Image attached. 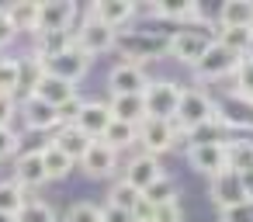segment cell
<instances>
[{
    "mask_svg": "<svg viewBox=\"0 0 253 222\" xmlns=\"http://www.w3.org/2000/svg\"><path fill=\"white\" fill-rule=\"evenodd\" d=\"M218 118V104L208 97V94H201V90H184V97H180V108H177V115H173V125H177V132H194L198 125H208V122H215Z\"/></svg>",
    "mask_w": 253,
    "mask_h": 222,
    "instance_id": "1",
    "label": "cell"
},
{
    "mask_svg": "<svg viewBox=\"0 0 253 222\" xmlns=\"http://www.w3.org/2000/svg\"><path fill=\"white\" fill-rule=\"evenodd\" d=\"M180 97H184V87H177L173 80H153V84L142 90L146 118L173 122V115H177V108H180Z\"/></svg>",
    "mask_w": 253,
    "mask_h": 222,
    "instance_id": "2",
    "label": "cell"
},
{
    "mask_svg": "<svg viewBox=\"0 0 253 222\" xmlns=\"http://www.w3.org/2000/svg\"><path fill=\"white\" fill-rule=\"evenodd\" d=\"M73 45H77L80 52H87V56H101V52H111V49L118 45V32L87 14V18L80 21V28L73 32Z\"/></svg>",
    "mask_w": 253,
    "mask_h": 222,
    "instance_id": "3",
    "label": "cell"
},
{
    "mask_svg": "<svg viewBox=\"0 0 253 222\" xmlns=\"http://www.w3.org/2000/svg\"><path fill=\"white\" fill-rule=\"evenodd\" d=\"M215 39L211 35H205V32H194V28H180V32H173L170 39H167V49H170V56L177 59V63H187V66H194L205 52H208V45H211Z\"/></svg>",
    "mask_w": 253,
    "mask_h": 222,
    "instance_id": "4",
    "label": "cell"
},
{
    "mask_svg": "<svg viewBox=\"0 0 253 222\" xmlns=\"http://www.w3.org/2000/svg\"><path fill=\"white\" fill-rule=\"evenodd\" d=\"M87 70H90V56L80 52L77 45H70L66 52H59V56H52V59H42V73L59 77V80H66V84H73V87H77V80H84Z\"/></svg>",
    "mask_w": 253,
    "mask_h": 222,
    "instance_id": "5",
    "label": "cell"
},
{
    "mask_svg": "<svg viewBox=\"0 0 253 222\" xmlns=\"http://www.w3.org/2000/svg\"><path fill=\"white\" fill-rule=\"evenodd\" d=\"M177 135H180L177 125H173V122H163V118H146V122L139 125V142L146 146L149 156H160V153L173 149Z\"/></svg>",
    "mask_w": 253,
    "mask_h": 222,
    "instance_id": "6",
    "label": "cell"
},
{
    "mask_svg": "<svg viewBox=\"0 0 253 222\" xmlns=\"http://www.w3.org/2000/svg\"><path fill=\"white\" fill-rule=\"evenodd\" d=\"M208 194L215 201V208H232L239 201H246V191H243V177L236 170H222L215 177H208Z\"/></svg>",
    "mask_w": 253,
    "mask_h": 222,
    "instance_id": "7",
    "label": "cell"
},
{
    "mask_svg": "<svg viewBox=\"0 0 253 222\" xmlns=\"http://www.w3.org/2000/svg\"><path fill=\"white\" fill-rule=\"evenodd\" d=\"M236 66H239V56H232L229 49H222L218 42H211L208 52L194 63V73H198L201 80H218V77L236 73Z\"/></svg>",
    "mask_w": 253,
    "mask_h": 222,
    "instance_id": "8",
    "label": "cell"
},
{
    "mask_svg": "<svg viewBox=\"0 0 253 222\" xmlns=\"http://www.w3.org/2000/svg\"><path fill=\"white\" fill-rule=\"evenodd\" d=\"M108 87H111V94H142L149 87V77L135 59H125L108 73Z\"/></svg>",
    "mask_w": 253,
    "mask_h": 222,
    "instance_id": "9",
    "label": "cell"
},
{
    "mask_svg": "<svg viewBox=\"0 0 253 222\" xmlns=\"http://www.w3.org/2000/svg\"><path fill=\"white\" fill-rule=\"evenodd\" d=\"M115 118H111V108H108V101H84V108H80V115L73 118V125L94 142V139H101L104 132H108V125H111Z\"/></svg>",
    "mask_w": 253,
    "mask_h": 222,
    "instance_id": "10",
    "label": "cell"
},
{
    "mask_svg": "<svg viewBox=\"0 0 253 222\" xmlns=\"http://www.w3.org/2000/svg\"><path fill=\"white\" fill-rule=\"evenodd\" d=\"M73 21H77V4H66V0L39 4V32H70Z\"/></svg>",
    "mask_w": 253,
    "mask_h": 222,
    "instance_id": "11",
    "label": "cell"
},
{
    "mask_svg": "<svg viewBox=\"0 0 253 222\" xmlns=\"http://www.w3.org/2000/svg\"><path fill=\"white\" fill-rule=\"evenodd\" d=\"M160 177H163L160 156H149V153H142V156L128 160V167H125V184H128V187H135L139 194H142L149 184H156Z\"/></svg>",
    "mask_w": 253,
    "mask_h": 222,
    "instance_id": "12",
    "label": "cell"
},
{
    "mask_svg": "<svg viewBox=\"0 0 253 222\" xmlns=\"http://www.w3.org/2000/svg\"><path fill=\"white\" fill-rule=\"evenodd\" d=\"M80 167H84L87 177H108V174L118 167V153H115L108 142L94 139V142L87 146V153L80 156Z\"/></svg>",
    "mask_w": 253,
    "mask_h": 222,
    "instance_id": "13",
    "label": "cell"
},
{
    "mask_svg": "<svg viewBox=\"0 0 253 222\" xmlns=\"http://www.w3.org/2000/svg\"><path fill=\"white\" fill-rule=\"evenodd\" d=\"M187 163L205 174V177H215L225 170V142H208V146H191L187 149Z\"/></svg>",
    "mask_w": 253,
    "mask_h": 222,
    "instance_id": "14",
    "label": "cell"
},
{
    "mask_svg": "<svg viewBox=\"0 0 253 222\" xmlns=\"http://www.w3.org/2000/svg\"><path fill=\"white\" fill-rule=\"evenodd\" d=\"M32 97H39V101H45V104L59 108V104H66L70 97H77V87H73V84H66V80H59V77L42 73V77L35 80V87H32Z\"/></svg>",
    "mask_w": 253,
    "mask_h": 222,
    "instance_id": "15",
    "label": "cell"
},
{
    "mask_svg": "<svg viewBox=\"0 0 253 222\" xmlns=\"http://www.w3.org/2000/svg\"><path fill=\"white\" fill-rule=\"evenodd\" d=\"M49 174L42 167V149H32V153H21L18 163H14V184L18 187H39L45 184Z\"/></svg>",
    "mask_w": 253,
    "mask_h": 222,
    "instance_id": "16",
    "label": "cell"
},
{
    "mask_svg": "<svg viewBox=\"0 0 253 222\" xmlns=\"http://www.w3.org/2000/svg\"><path fill=\"white\" fill-rule=\"evenodd\" d=\"M21 115H25L28 129H35V132H49V129L63 125V122H59V111H56L52 104H45V101L32 97V94L25 97V104H21Z\"/></svg>",
    "mask_w": 253,
    "mask_h": 222,
    "instance_id": "17",
    "label": "cell"
},
{
    "mask_svg": "<svg viewBox=\"0 0 253 222\" xmlns=\"http://www.w3.org/2000/svg\"><path fill=\"white\" fill-rule=\"evenodd\" d=\"M90 18H97L108 28H122L135 18V4H128V0H101V4L90 7Z\"/></svg>",
    "mask_w": 253,
    "mask_h": 222,
    "instance_id": "18",
    "label": "cell"
},
{
    "mask_svg": "<svg viewBox=\"0 0 253 222\" xmlns=\"http://www.w3.org/2000/svg\"><path fill=\"white\" fill-rule=\"evenodd\" d=\"M108 108H111V118H118V122H128V125H142L146 122L142 94H111Z\"/></svg>",
    "mask_w": 253,
    "mask_h": 222,
    "instance_id": "19",
    "label": "cell"
},
{
    "mask_svg": "<svg viewBox=\"0 0 253 222\" xmlns=\"http://www.w3.org/2000/svg\"><path fill=\"white\" fill-rule=\"evenodd\" d=\"M153 14L160 18V21H194V18H201V7L194 4V0H156L153 4Z\"/></svg>",
    "mask_w": 253,
    "mask_h": 222,
    "instance_id": "20",
    "label": "cell"
},
{
    "mask_svg": "<svg viewBox=\"0 0 253 222\" xmlns=\"http://www.w3.org/2000/svg\"><path fill=\"white\" fill-rule=\"evenodd\" d=\"M52 146H56V149H63L73 163H80V156H84V153H87V146H90V139H87L77 125H63V129L52 135Z\"/></svg>",
    "mask_w": 253,
    "mask_h": 222,
    "instance_id": "21",
    "label": "cell"
},
{
    "mask_svg": "<svg viewBox=\"0 0 253 222\" xmlns=\"http://www.w3.org/2000/svg\"><path fill=\"white\" fill-rule=\"evenodd\" d=\"M218 25L222 28H250L253 25V4L250 0H225L218 11Z\"/></svg>",
    "mask_w": 253,
    "mask_h": 222,
    "instance_id": "22",
    "label": "cell"
},
{
    "mask_svg": "<svg viewBox=\"0 0 253 222\" xmlns=\"http://www.w3.org/2000/svg\"><path fill=\"white\" fill-rule=\"evenodd\" d=\"M101 142H108L115 153H122L125 146H135V142H139V125H128V122H118V118H115V122L108 125V132L101 135Z\"/></svg>",
    "mask_w": 253,
    "mask_h": 222,
    "instance_id": "23",
    "label": "cell"
},
{
    "mask_svg": "<svg viewBox=\"0 0 253 222\" xmlns=\"http://www.w3.org/2000/svg\"><path fill=\"white\" fill-rule=\"evenodd\" d=\"M225 170H236V174L253 170V142H243V139L225 142Z\"/></svg>",
    "mask_w": 253,
    "mask_h": 222,
    "instance_id": "24",
    "label": "cell"
},
{
    "mask_svg": "<svg viewBox=\"0 0 253 222\" xmlns=\"http://www.w3.org/2000/svg\"><path fill=\"white\" fill-rule=\"evenodd\" d=\"M42 167H45V174H49V180H59V177H66L77 163L63 153V149H56L52 142H45L42 146Z\"/></svg>",
    "mask_w": 253,
    "mask_h": 222,
    "instance_id": "25",
    "label": "cell"
},
{
    "mask_svg": "<svg viewBox=\"0 0 253 222\" xmlns=\"http://www.w3.org/2000/svg\"><path fill=\"white\" fill-rule=\"evenodd\" d=\"M7 18H11L14 32H39V4H32V0L11 4L7 7Z\"/></svg>",
    "mask_w": 253,
    "mask_h": 222,
    "instance_id": "26",
    "label": "cell"
},
{
    "mask_svg": "<svg viewBox=\"0 0 253 222\" xmlns=\"http://www.w3.org/2000/svg\"><path fill=\"white\" fill-rule=\"evenodd\" d=\"M25 87V63L21 59H0V94H18Z\"/></svg>",
    "mask_w": 253,
    "mask_h": 222,
    "instance_id": "27",
    "label": "cell"
},
{
    "mask_svg": "<svg viewBox=\"0 0 253 222\" xmlns=\"http://www.w3.org/2000/svg\"><path fill=\"white\" fill-rule=\"evenodd\" d=\"M70 45H73V35L70 32H39V63L66 52Z\"/></svg>",
    "mask_w": 253,
    "mask_h": 222,
    "instance_id": "28",
    "label": "cell"
},
{
    "mask_svg": "<svg viewBox=\"0 0 253 222\" xmlns=\"http://www.w3.org/2000/svg\"><path fill=\"white\" fill-rule=\"evenodd\" d=\"M250 39H253V32L250 28H222L218 35H215V42L222 45V49H229L232 56H246V49H250Z\"/></svg>",
    "mask_w": 253,
    "mask_h": 222,
    "instance_id": "29",
    "label": "cell"
},
{
    "mask_svg": "<svg viewBox=\"0 0 253 222\" xmlns=\"http://www.w3.org/2000/svg\"><path fill=\"white\" fill-rule=\"evenodd\" d=\"M25 187H18L14 180H4L0 184V215H18L21 205H25Z\"/></svg>",
    "mask_w": 253,
    "mask_h": 222,
    "instance_id": "30",
    "label": "cell"
},
{
    "mask_svg": "<svg viewBox=\"0 0 253 222\" xmlns=\"http://www.w3.org/2000/svg\"><path fill=\"white\" fill-rule=\"evenodd\" d=\"M139 201H142V194H139L135 187H128L125 180H118V184L111 187V194H108V205H111V208H122V212H135Z\"/></svg>",
    "mask_w": 253,
    "mask_h": 222,
    "instance_id": "31",
    "label": "cell"
},
{
    "mask_svg": "<svg viewBox=\"0 0 253 222\" xmlns=\"http://www.w3.org/2000/svg\"><path fill=\"white\" fill-rule=\"evenodd\" d=\"M142 198H146L149 205H167V201H177V184L163 174L156 184H149V187L142 191Z\"/></svg>",
    "mask_w": 253,
    "mask_h": 222,
    "instance_id": "32",
    "label": "cell"
},
{
    "mask_svg": "<svg viewBox=\"0 0 253 222\" xmlns=\"http://www.w3.org/2000/svg\"><path fill=\"white\" fill-rule=\"evenodd\" d=\"M14 222H56V212L45 201H25L21 212L14 215Z\"/></svg>",
    "mask_w": 253,
    "mask_h": 222,
    "instance_id": "33",
    "label": "cell"
},
{
    "mask_svg": "<svg viewBox=\"0 0 253 222\" xmlns=\"http://www.w3.org/2000/svg\"><path fill=\"white\" fill-rule=\"evenodd\" d=\"M236 94L243 101H253V59H246V56L236 66Z\"/></svg>",
    "mask_w": 253,
    "mask_h": 222,
    "instance_id": "34",
    "label": "cell"
},
{
    "mask_svg": "<svg viewBox=\"0 0 253 222\" xmlns=\"http://www.w3.org/2000/svg\"><path fill=\"white\" fill-rule=\"evenodd\" d=\"M101 219H104V208L94 201H77L66 212V222H101Z\"/></svg>",
    "mask_w": 253,
    "mask_h": 222,
    "instance_id": "35",
    "label": "cell"
},
{
    "mask_svg": "<svg viewBox=\"0 0 253 222\" xmlns=\"http://www.w3.org/2000/svg\"><path fill=\"white\" fill-rule=\"evenodd\" d=\"M218 222H253V201H239L218 212Z\"/></svg>",
    "mask_w": 253,
    "mask_h": 222,
    "instance_id": "36",
    "label": "cell"
},
{
    "mask_svg": "<svg viewBox=\"0 0 253 222\" xmlns=\"http://www.w3.org/2000/svg\"><path fill=\"white\" fill-rule=\"evenodd\" d=\"M153 222H184V208H180L177 201L156 205V212H153Z\"/></svg>",
    "mask_w": 253,
    "mask_h": 222,
    "instance_id": "37",
    "label": "cell"
},
{
    "mask_svg": "<svg viewBox=\"0 0 253 222\" xmlns=\"http://www.w3.org/2000/svg\"><path fill=\"white\" fill-rule=\"evenodd\" d=\"M21 146V139H18V132L14 129H0V160H7V156H14V149Z\"/></svg>",
    "mask_w": 253,
    "mask_h": 222,
    "instance_id": "38",
    "label": "cell"
},
{
    "mask_svg": "<svg viewBox=\"0 0 253 222\" xmlns=\"http://www.w3.org/2000/svg\"><path fill=\"white\" fill-rule=\"evenodd\" d=\"M80 108H84V101H80V97H70L66 104H59V108H56V111H59V122L73 125V118L80 115Z\"/></svg>",
    "mask_w": 253,
    "mask_h": 222,
    "instance_id": "39",
    "label": "cell"
},
{
    "mask_svg": "<svg viewBox=\"0 0 253 222\" xmlns=\"http://www.w3.org/2000/svg\"><path fill=\"white\" fill-rule=\"evenodd\" d=\"M14 25H11V18H7V7H0V49H4V45H11L14 42Z\"/></svg>",
    "mask_w": 253,
    "mask_h": 222,
    "instance_id": "40",
    "label": "cell"
},
{
    "mask_svg": "<svg viewBox=\"0 0 253 222\" xmlns=\"http://www.w3.org/2000/svg\"><path fill=\"white\" fill-rule=\"evenodd\" d=\"M11 122H14V97L0 94V129H11Z\"/></svg>",
    "mask_w": 253,
    "mask_h": 222,
    "instance_id": "41",
    "label": "cell"
},
{
    "mask_svg": "<svg viewBox=\"0 0 253 222\" xmlns=\"http://www.w3.org/2000/svg\"><path fill=\"white\" fill-rule=\"evenodd\" d=\"M153 212H156V205H149V201L142 198V201L135 205V212H132V219H135V222H153Z\"/></svg>",
    "mask_w": 253,
    "mask_h": 222,
    "instance_id": "42",
    "label": "cell"
},
{
    "mask_svg": "<svg viewBox=\"0 0 253 222\" xmlns=\"http://www.w3.org/2000/svg\"><path fill=\"white\" fill-rule=\"evenodd\" d=\"M101 222H135V219H132V212H122V208L104 205V219H101Z\"/></svg>",
    "mask_w": 253,
    "mask_h": 222,
    "instance_id": "43",
    "label": "cell"
},
{
    "mask_svg": "<svg viewBox=\"0 0 253 222\" xmlns=\"http://www.w3.org/2000/svg\"><path fill=\"white\" fill-rule=\"evenodd\" d=\"M243 177V191H246V201H253V170H246V174H239Z\"/></svg>",
    "mask_w": 253,
    "mask_h": 222,
    "instance_id": "44",
    "label": "cell"
},
{
    "mask_svg": "<svg viewBox=\"0 0 253 222\" xmlns=\"http://www.w3.org/2000/svg\"><path fill=\"white\" fill-rule=\"evenodd\" d=\"M246 59H253V39H250V49H246Z\"/></svg>",
    "mask_w": 253,
    "mask_h": 222,
    "instance_id": "45",
    "label": "cell"
},
{
    "mask_svg": "<svg viewBox=\"0 0 253 222\" xmlns=\"http://www.w3.org/2000/svg\"><path fill=\"white\" fill-rule=\"evenodd\" d=\"M0 222H14V215H0Z\"/></svg>",
    "mask_w": 253,
    "mask_h": 222,
    "instance_id": "46",
    "label": "cell"
},
{
    "mask_svg": "<svg viewBox=\"0 0 253 222\" xmlns=\"http://www.w3.org/2000/svg\"><path fill=\"white\" fill-rule=\"evenodd\" d=\"M250 32H253V25H250Z\"/></svg>",
    "mask_w": 253,
    "mask_h": 222,
    "instance_id": "47",
    "label": "cell"
},
{
    "mask_svg": "<svg viewBox=\"0 0 253 222\" xmlns=\"http://www.w3.org/2000/svg\"><path fill=\"white\" fill-rule=\"evenodd\" d=\"M250 108H253V101H250Z\"/></svg>",
    "mask_w": 253,
    "mask_h": 222,
    "instance_id": "48",
    "label": "cell"
}]
</instances>
